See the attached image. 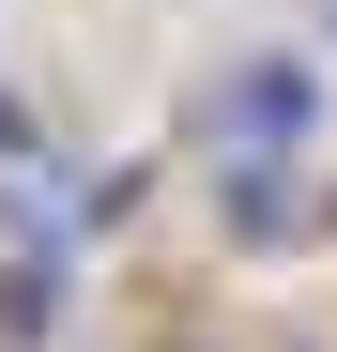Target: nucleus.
<instances>
[{"instance_id":"2","label":"nucleus","mask_w":337,"mask_h":352,"mask_svg":"<svg viewBox=\"0 0 337 352\" xmlns=\"http://www.w3.org/2000/svg\"><path fill=\"white\" fill-rule=\"evenodd\" d=\"M215 230H230V245H292V230H307V184H292V168H230V199H215Z\"/></svg>"},{"instance_id":"3","label":"nucleus","mask_w":337,"mask_h":352,"mask_svg":"<svg viewBox=\"0 0 337 352\" xmlns=\"http://www.w3.org/2000/svg\"><path fill=\"white\" fill-rule=\"evenodd\" d=\"M62 337V261H16L0 276V352H46Z\"/></svg>"},{"instance_id":"1","label":"nucleus","mask_w":337,"mask_h":352,"mask_svg":"<svg viewBox=\"0 0 337 352\" xmlns=\"http://www.w3.org/2000/svg\"><path fill=\"white\" fill-rule=\"evenodd\" d=\"M215 123H230L246 153H292V138L322 123V77L292 62V46H276V62H230V92H215Z\"/></svg>"}]
</instances>
